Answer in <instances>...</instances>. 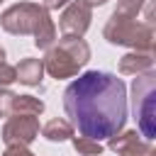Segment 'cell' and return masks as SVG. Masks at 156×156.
Returning <instances> with one entry per match:
<instances>
[{
	"mask_svg": "<svg viewBox=\"0 0 156 156\" xmlns=\"http://www.w3.org/2000/svg\"><path fill=\"white\" fill-rule=\"evenodd\" d=\"M63 110L80 136L110 139L127 124V85L107 71H85L63 90Z\"/></svg>",
	"mask_w": 156,
	"mask_h": 156,
	"instance_id": "cell-1",
	"label": "cell"
},
{
	"mask_svg": "<svg viewBox=\"0 0 156 156\" xmlns=\"http://www.w3.org/2000/svg\"><path fill=\"white\" fill-rule=\"evenodd\" d=\"M88 61H90V46L83 37H61V39H56V44L51 49H46V56L41 58L44 71L56 80L76 78Z\"/></svg>",
	"mask_w": 156,
	"mask_h": 156,
	"instance_id": "cell-2",
	"label": "cell"
},
{
	"mask_svg": "<svg viewBox=\"0 0 156 156\" xmlns=\"http://www.w3.org/2000/svg\"><path fill=\"white\" fill-rule=\"evenodd\" d=\"M102 37L112 46H129L132 51H154V27L146 22H139L136 17H122V15H110Z\"/></svg>",
	"mask_w": 156,
	"mask_h": 156,
	"instance_id": "cell-3",
	"label": "cell"
},
{
	"mask_svg": "<svg viewBox=\"0 0 156 156\" xmlns=\"http://www.w3.org/2000/svg\"><path fill=\"white\" fill-rule=\"evenodd\" d=\"M132 112L139 127V134L146 141L156 136V73H139L132 83Z\"/></svg>",
	"mask_w": 156,
	"mask_h": 156,
	"instance_id": "cell-4",
	"label": "cell"
},
{
	"mask_svg": "<svg viewBox=\"0 0 156 156\" xmlns=\"http://www.w3.org/2000/svg\"><path fill=\"white\" fill-rule=\"evenodd\" d=\"M44 12H46V7L37 5V2H15L0 15V27L7 34L27 37V34H34Z\"/></svg>",
	"mask_w": 156,
	"mask_h": 156,
	"instance_id": "cell-5",
	"label": "cell"
},
{
	"mask_svg": "<svg viewBox=\"0 0 156 156\" xmlns=\"http://www.w3.org/2000/svg\"><path fill=\"white\" fill-rule=\"evenodd\" d=\"M39 136V119L32 115H10L2 124V141L5 146H29Z\"/></svg>",
	"mask_w": 156,
	"mask_h": 156,
	"instance_id": "cell-6",
	"label": "cell"
},
{
	"mask_svg": "<svg viewBox=\"0 0 156 156\" xmlns=\"http://www.w3.org/2000/svg\"><path fill=\"white\" fill-rule=\"evenodd\" d=\"M90 20H93V7L85 5L83 0H71L58 17L61 34L63 37H83L90 29Z\"/></svg>",
	"mask_w": 156,
	"mask_h": 156,
	"instance_id": "cell-7",
	"label": "cell"
},
{
	"mask_svg": "<svg viewBox=\"0 0 156 156\" xmlns=\"http://www.w3.org/2000/svg\"><path fill=\"white\" fill-rule=\"evenodd\" d=\"M141 134L136 129L117 132L107 139V149H112L117 156H154V146L146 139H139Z\"/></svg>",
	"mask_w": 156,
	"mask_h": 156,
	"instance_id": "cell-8",
	"label": "cell"
},
{
	"mask_svg": "<svg viewBox=\"0 0 156 156\" xmlns=\"http://www.w3.org/2000/svg\"><path fill=\"white\" fill-rule=\"evenodd\" d=\"M146 71H154V51H129L119 58L122 76H139Z\"/></svg>",
	"mask_w": 156,
	"mask_h": 156,
	"instance_id": "cell-9",
	"label": "cell"
},
{
	"mask_svg": "<svg viewBox=\"0 0 156 156\" xmlns=\"http://www.w3.org/2000/svg\"><path fill=\"white\" fill-rule=\"evenodd\" d=\"M15 73H17V80L22 85L37 88V85H41V78H44V63H41V58L27 56L15 66Z\"/></svg>",
	"mask_w": 156,
	"mask_h": 156,
	"instance_id": "cell-10",
	"label": "cell"
},
{
	"mask_svg": "<svg viewBox=\"0 0 156 156\" xmlns=\"http://www.w3.org/2000/svg\"><path fill=\"white\" fill-rule=\"evenodd\" d=\"M32 37H34V46L41 49V51H46V49H51V46L56 44L58 34H56V24H54L49 10L41 15V20H39V24H37V29H34Z\"/></svg>",
	"mask_w": 156,
	"mask_h": 156,
	"instance_id": "cell-11",
	"label": "cell"
},
{
	"mask_svg": "<svg viewBox=\"0 0 156 156\" xmlns=\"http://www.w3.org/2000/svg\"><path fill=\"white\" fill-rule=\"evenodd\" d=\"M73 132H76L73 124L68 119H63V117H54L41 127V136L46 141H68L73 136Z\"/></svg>",
	"mask_w": 156,
	"mask_h": 156,
	"instance_id": "cell-12",
	"label": "cell"
},
{
	"mask_svg": "<svg viewBox=\"0 0 156 156\" xmlns=\"http://www.w3.org/2000/svg\"><path fill=\"white\" fill-rule=\"evenodd\" d=\"M44 112V102L34 95H15V102H12V115H32V117H39Z\"/></svg>",
	"mask_w": 156,
	"mask_h": 156,
	"instance_id": "cell-13",
	"label": "cell"
},
{
	"mask_svg": "<svg viewBox=\"0 0 156 156\" xmlns=\"http://www.w3.org/2000/svg\"><path fill=\"white\" fill-rule=\"evenodd\" d=\"M71 141L80 156H102V151H105L102 141H95L90 136H71Z\"/></svg>",
	"mask_w": 156,
	"mask_h": 156,
	"instance_id": "cell-14",
	"label": "cell"
},
{
	"mask_svg": "<svg viewBox=\"0 0 156 156\" xmlns=\"http://www.w3.org/2000/svg\"><path fill=\"white\" fill-rule=\"evenodd\" d=\"M144 2L146 0H117V7L112 12L115 15H122V17H139Z\"/></svg>",
	"mask_w": 156,
	"mask_h": 156,
	"instance_id": "cell-15",
	"label": "cell"
},
{
	"mask_svg": "<svg viewBox=\"0 0 156 156\" xmlns=\"http://www.w3.org/2000/svg\"><path fill=\"white\" fill-rule=\"evenodd\" d=\"M15 95L10 88H0V117H10L12 115V102H15Z\"/></svg>",
	"mask_w": 156,
	"mask_h": 156,
	"instance_id": "cell-16",
	"label": "cell"
},
{
	"mask_svg": "<svg viewBox=\"0 0 156 156\" xmlns=\"http://www.w3.org/2000/svg\"><path fill=\"white\" fill-rule=\"evenodd\" d=\"M15 80H17L15 66H10L7 61H0V88H10Z\"/></svg>",
	"mask_w": 156,
	"mask_h": 156,
	"instance_id": "cell-17",
	"label": "cell"
},
{
	"mask_svg": "<svg viewBox=\"0 0 156 156\" xmlns=\"http://www.w3.org/2000/svg\"><path fill=\"white\" fill-rule=\"evenodd\" d=\"M2 156H37V154H32L29 146H17V144H12V146H7V149L2 151Z\"/></svg>",
	"mask_w": 156,
	"mask_h": 156,
	"instance_id": "cell-18",
	"label": "cell"
},
{
	"mask_svg": "<svg viewBox=\"0 0 156 156\" xmlns=\"http://www.w3.org/2000/svg\"><path fill=\"white\" fill-rule=\"evenodd\" d=\"M71 0H41V7L46 10H58V7H66Z\"/></svg>",
	"mask_w": 156,
	"mask_h": 156,
	"instance_id": "cell-19",
	"label": "cell"
},
{
	"mask_svg": "<svg viewBox=\"0 0 156 156\" xmlns=\"http://www.w3.org/2000/svg\"><path fill=\"white\" fill-rule=\"evenodd\" d=\"M85 5H90V7H100V5H105L107 0H83Z\"/></svg>",
	"mask_w": 156,
	"mask_h": 156,
	"instance_id": "cell-20",
	"label": "cell"
},
{
	"mask_svg": "<svg viewBox=\"0 0 156 156\" xmlns=\"http://www.w3.org/2000/svg\"><path fill=\"white\" fill-rule=\"evenodd\" d=\"M0 61H5V49L0 46Z\"/></svg>",
	"mask_w": 156,
	"mask_h": 156,
	"instance_id": "cell-21",
	"label": "cell"
},
{
	"mask_svg": "<svg viewBox=\"0 0 156 156\" xmlns=\"http://www.w3.org/2000/svg\"><path fill=\"white\" fill-rule=\"evenodd\" d=\"M0 2H2V0H0Z\"/></svg>",
	"mask_w": 156,
	"mask_h": 156,
	"instance_id": "cell-22",
	"label": "cell"
}]
</instances>
